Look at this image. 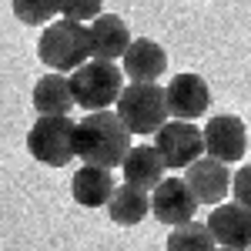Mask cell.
<instances>
[{"label": "cell", "instance_id": "16", "mask_svg": "<svg viewBox=\"0 0 251 251\" xmlns=\"http://www.w3.org/2000/svg\"><path fill=\"white\" fill-rule=\"evenodd\" d=\"M151 191H144V188H134V184H121V188H114V194H111V201H107V214H111V221L114 225H121V228H134V225H141L144 218H148V211H151V198H148Z\"/></svg>", "mask_w": 251, "mask_h": 251}, {"label": "cell", "instance_id": "18", "mask_svg": "<svg viewBox=\"0 0 251 251\" xmlns=\"http://www.w3.org/2000/svg\"><path fill=\"white\" fill-rule=\"evenodd\" d=\"M214 248V234L208 225L201 221H184V225H174L168 234V251H211Z\"/></svg>", "mask_w": 251, "mask_h": 251}, {"label": "cell", "instance_id": "17", "mask_svg": "<svg viewBox=\"0 0 251 251\" xmlns=\"http://www.w3.org/2000/svg\"><path fill=\"white\" fill-rule=\"evenodd\" d=\"M74 91L71 77H64L60 71H50L34 84V111L37 114H67L74 107Z\"/></svg>", "mask_w": 251, "mask_h": 251}, {"label": "cell", "instance_id": "6", "mask_svg": "<svg viewBox=\"0 0 251 251\" xmlns=\"http://www.w3.org/2000/svg\"><path fill=\"white\" fill-rule=\"evenodd\" d=\"M154 148L161 151L164 164L171 171H181V168H188L191 161H198L204 154V131L194 127L191 121H177L174 117V121H164L157 127Z\"/></svg>", "mask_w": 251, "mask_h": 251}, {"label": "cell", "instance_id": "21", "mask_svg": "<svg viewBox=\"0 0 251 251\" xmlns=\"http://www.w3.org/2000/svg\"><path fill=\"white\" fill-rule=\"evenodd\" d=\"M231 191H234V201H241V204L251 208V164L238 168V174L231 177Z\"/></svg>", "mask_w": 251, "mask_h": 251}, {"label": "cell", "instance_id": "1", "mask_svg": "<svg viewBox=\"0 0 251 251\" xmlns=\"http://www.w3.org/2000/svg\"><path fill=\"white\" fill-rule=\"evenodd\" d=\"M74 151L84 164H100V168H121L124 154L131 151V131L127 124L107 111H91L77 121L74 131Z\"/></svg>", "mask_w": 251, "mask_h": 251}, {"label": "cell", "instance_id": "15", "mask_svg": "<svg viewBox=\"0 0 251 251\" xmlns=\"http://www.w3.org/2000/svg\"><path fill=\"white\" fill-rule=\"evenodd\" d=\"M71 194L80 208H104L114 194V177L111 168H100V164H84L74 171L71 177Z\"/></svg>", "mask_w": 251, "mask_h": 251}, {"label": "cell", "instance_id": "7", "mask_svg": "<svg viewBox=\"0 0 251 251\" xmlns=\"http://www.w3.org/2000/svg\"><path fill=\"white\" fill-rule=\"evenodd\" d=\"M198 198H194L188 177H161L154 191H151V211L161 225H184L191 221L194 211H198Z\"/></svg>", "mask_w": 251, "mask_h": 251}, {"label": "cell", "instance_id": "22", "mask_svg": "<svg viewBox=\"0 0 251 251\" xmlns=\"http://www.w3.org/2000/svg\"><path fill=\"white\" fill-rule=\"evenodd\" d=\"M211 251H234V248H225V245H221V248H211Z\"/></svg>", "mask_w": 251, "mask_h": 251}, {"label": "cell", "instance_id": "13", "mask_svg": "<svg viewBox=\"0 0 251 251\" xmlns=\"http://www.w3.org/2000/svg\"><path fill=\"white\" fill-rule=\"evenodd\" d=\"M124 77L127 80H157L164 71H168V54H164V47L154 44V40L148 37H137L127 44V50H124Z\"/></svg>", "mask_w": 251, "mask_h": 251}, {"label": "cell", "instance_id": "4", "mask_svg": "<svg viewBox=\"0 0 251 251\" xmlns=\"http://www.w3.org/2000/svg\"><path fill=\"white\" fill-rule=\"evenodd\" d=\"M114 111L131 134H157V127L171 117L164 87H157L154 80H131V87L121 91Z\"/></svg>", "mask_w": 251, "mask_h": 251}, {"label": "cell", "instance_id": "11", "mask_svg": "<svg viewBox=\"0 0 251 251\" xmlns=\"http://www.w3.org/2000/svg\"><path fill=\"white\" fill-rule=\"evenodd\" d=\"M208 228L214 234V245H225V248H234V251L251 248V208L241 204V201L214 204Z\"/></svg>", "mask_w": 251, "mask_h": 251}, {"label": "cell", "instance_id": "5", "mask_svg": "<svg viewBox=\"0 0 251 251\" xmlns=\"http://www.w3.org/2000/svg\"><path fill=\"white\" fill-rule=\"evenodd\" d=\"M74 131H77V124L67 114H40L34 127L27 131V151L34 161L47 164V168H64L77 157Z\"/></svg>", "mask_w": 251, "mask_h": 251}, {"label": "cell", "instance_id": "12", "mask_svg": "<svg viewBox=\"0 0 251 251\" xmlns=\"http://www.w3.org/2000/svg\"><path fill=\"white\" fill-rule=\"evenodd\" d=\"M87 34H91V57L100 60H121L131 44V30L117 14H97L87 24Z\"/></svg>", "mask_w": 251, "mask_h": 251}, {"label": "cell", "instance_id": "10", "mask_svg": "<svg viewBox=\"0 0 251 251\" xmlns=\"http://www.w3.org/2000/svg\"><path fill=\"white\" fill-rule=\"evenodd\" d=\"M184 177H188V184H191L194 198H198L201 204H208V208L221 204V201L228 198V191H231V171H228V164L218 161V157H211V154L191 161V164L184 168Z\"/></svg>", "mask_w": 251, "mask_h": 251}, {"label": "cell", "instance_id": "2", "mask_svg": "<svg viewBox=\"0 0 251 251\" xmlns=\"http://www.w3.org/2000/svg\"><path fill=\"white\" fill-rule=\"evenodd\" d=\"M37 57L60 74H71L77 71L84 60L91 57V34H87V24L84 20H54L47 24V30L37 40Z\"/></svg>", "mask_w": 251, "mask_h": 251}, {"label": "cell", "instance_id": "14", "mask_svg": "<svg viewBox=\"0 0 251 251\" xmlns=\"http://www.w3.org/2000/svg\"><path fill=\"white\" fill-rule=\"evenodd\" d=\"M121 171H124V181H127V184L144 188V191H154L157 184H161V177H164V171H168V164H164V157H161L157 148L137 144V148H131V151L124 154Z\"/></svg>", "mask_w": 251, "mask_h": 251}, {"label": "cell", "instance_id": "3", "mask_svg": "<svg viewBox=\"0 0 251 251\" xmlns=\"http://www.w3.org/2000/svg\"><path fill=\"white\" fill-rule=\"evenodd\" d=\"M71 91L74 100L84 111H107L117 104V97L124 91V67H117L114 60H84L77 71H71Z\"/></svg>", "mask_w": 251, "mask_h": 251}, {"label": "cell", "instance_id": "19", "mask_svg": "<svg viewBox=\"0 0 251 251\" xmlns=\"http://www.w3.org/2000/svg\"><path fill=\"white\" fill-rule=\"evenodd\" d=\"M10 7H14V17L27 27L50 24L60 14V0H10Z\"/></svg>", "mask_w": 251, "mask_h": 251}, {"label": "cell", "instance_id": "20", "mask_svg": "<svg viewBox=\"0 0 251 251\" xmlns=\"http://www.w3.org/2000/svg\"><path fill=\"white\" fill-rule=\"evenodd\" d=\"M100 7L104 0H60V14L71 20H84V24H91L100 14Z\"/></svg>", "mask_w": 251, "mask_h": 251}, {"label": "cell", "instance_id": "23", "mask_svg": "<svg viewBox=\"0 0 251 251\" xmlns=\"http://www.w3.org/2000/svg\"><path fill=\"white\" fill-rule=\"evenodd\" d=\"M245 251H251V248H245Z\"/></svg>", "mask_w": 251, "mask_h": 251}, {"label": "cell", "instance_id": "8", "mask_svg": "<svg viewBox=\"0 0 251 251\" xmlns=\"http://www.w3.org/2000/svg\"><path fill=\"white\" fill-rule=\"evenodd\" d=\"M164 97H168V114L177 121H194L208 114L211 107V87L201 74H174L171 84L164 87Z\"/></svg>", "mask_w": 251, "mask_h": 251}, {"label": "cell", "instance_id": "9", "mask_svg": "<svg viewBox=\"0 0 251 251\" xmlns=\"http://www.w3.org/2000/svg\"><path fill=\"white\" fill-rule=\"evenodd\" d=\"M204 151L225 164H238L248 151V134L241 117L234 114H214L204 124Z\"/></svg>", "mask_w": 251, "mask_h": 251}]
</instances>
